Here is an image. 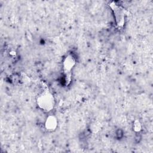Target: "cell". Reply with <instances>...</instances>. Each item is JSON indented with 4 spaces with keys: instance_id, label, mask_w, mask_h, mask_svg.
<instances>
[{
    "instance_id": "obj_1",
    "label": "cell",
    "mask_w": 153,
    "mask_h": 153,
    "mask_svg": "<svg viewBox=\"0 0 153 153\" xmlns=\"http://www.w3.org/2000/svg\"><path fill=\"white\" fill-rule=\"evenodd\" d=\"M40 101H44V102H41L43 104L44 103V105L43 106V108H46L48 107V109L52 108V104L53 103V98L52 95L49 94H46L43 95V96L41 98V99Z\"/></svg>"
},
{
    "instance_id": "obj_2",
    "label": "cell",
    "mask_w": 153,
    "mask_h": 153,
    "mask_svg": "<svg viewBox=\"0 0 153 153\" xmlns=\"http://www.w3.org/2000/svg\"><path fill=\"white\" fill-rule=\"evenodd\" d=\"M56 120L53 117H52L50 119H47V121L46 123V126L47 129H49V130H52L53 129H55L56 127Z\"/></svg>"
}]
</instances>
